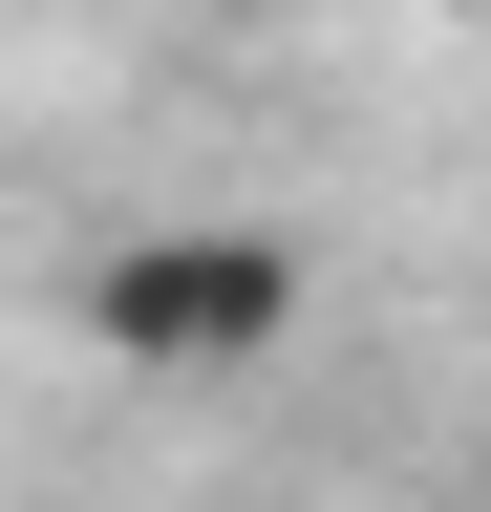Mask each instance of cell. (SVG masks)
Returning a JSON list of instances; mask_svg holds the SVG:
<instances>
[{
	"instance_id": "cell-1",
	"label": "cell",
	"mask_w": 491,
	"mask_h": 512,
	"mask_svg": "<svg viewBox=\"0 0 491 512\" xmlns=\"http://www.w3.org/2000/svg\"><path fill=\"white\" fill-rule=\"evenodd\" d=\"M299 299H321V256H299L278 214H150V235L86 256V342L150 363V384H235V363H278Z\"/></svg>"
}]
</instances>
